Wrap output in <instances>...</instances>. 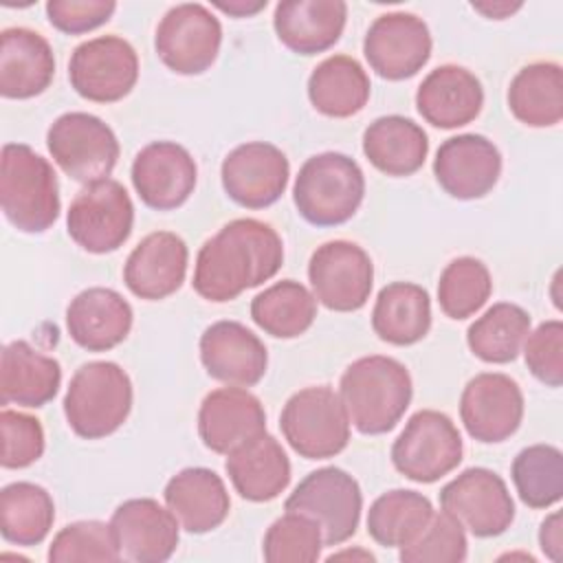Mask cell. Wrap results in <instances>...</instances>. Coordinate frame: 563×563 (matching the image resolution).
Returning a JSON list of instances; mask_svg holds the SVG:
<instances>
[{
  "label": "cell",
  "instance_id": "obj_1",
  "mask_svg": "<svg viewBox=\"0 0 563 563\" xmlns=\"http://www.w3.org/2000/svg\"><path fill=\"white\" fill-rule=\"evenodd\" d=\"M282 264L279 233L262 220L238 218L200 246L191 284L202 299L224 303L275 277Z\"/></svg>",
  "mask_w": 563,
  "mask_h": 563
},
{
  "label": "cell",
  "instance_id": "obj_2",
  "mask_svg": "<svg viewBox=\"0 0 563 563\" xmlns=\"http://www.w3.org/2000/svg\"><path fill=\"white\" fill-rule=\"evenodd\" d=\"M339 396L350 422L363 435L391 431L405 416L413 385L409 369L383 354H372L350 363L339 380Z\"/></svg>",
  "mask_w": 563,
  "mask_h": 563
},
{
  "label": "cell",
  "instance_id": "obj_3",
  "mask_svg": "<svg viewBox=\"0 0 563 563\" xmlns=\"http://www.w3.org/2000/svg\"><path fill=\"white\" fill-rule=\"evenodd\" d=\"M0 207L22 233H44L59 218V185L53 165L24 143H4Z\"/></svg>",
  "mask_w": 563,
  "mask_h": 563
},
{
  "label": "cell",
  "instance_id": "obj_4",
  "mask_svg": "<svg viewBox=\"0 0 563 563\" xmlns=\"http://www.w3.org/2000/svg\"><path fill=\"white\" fill-rule=\"evenodd\" d=\"M132 398V380L121 365L90 361L75 369L62 405L75 435L101 440L128 420Z\"/></svg>",
  "mask_w": 563,
  "mask_h": 563
},
{
  "label": "cell",
  "instance_id": "obj_5",
  "mask_svg": "<svg viewBox=\"0 0 563 563\" xmlns=\"http://www.w3.org/2000/svg\"><path fill=\"white\" fill-rule=\"evenodd\" d=\"M365 196V176L354 158L341 152L310 156L295 178L292 202L299 216L314 227L347 222Z\"/></svg>",
  "mask_w": 563,
  "mask_h": 563
},
{
  "label": "cell",
  "instance_id": "obj_6",
  "mask_svg": "<svg viewBox=\"0 0 563 563\" xmlns=\"http://www.w3.org/2000/svg\"><path fill=\"white\" fill-rule=\"evenodd\" d=\"M279 429L290 449L306 460L334 457L350 442L347 411L328 385L295 391L282 409Z\"/></svg>",
  "mask_w": 563,
  "mask_h": 563
},
{
  "label": "cell",
  "instance_id": "obj_7",
  "mask_svg": "<svg viewBox=\"0 0 563 563\" xmlns=\"http://www.w3.org/2000/svg\"><path fill=\"white\" fill-rule=\"evenodd\" d=\"M464 442L455 422L435 409L416 411L391 444L394 468L411 482L433 484L462 462Z\"/></svg>",
  "mask_w": 563,
  "mask_h": 563
},
{
  "label": "cell",
  "instance_id": "obj_8",
  "mask_svg": "<svg viewBox=\"0 0 563 563\" xmlns=\"http://www.w3.org/2000/svg\"><path fill=\"white\" fill-rule=\"evenodd\" d=\"M134 227V205L114 178L84 185L66 213L70 240L88 253L106 255L123 246Z\"/></svg>",
  "mask_w": 563,
  "mask_h": 563
},
{
  "label": "cell",
  "instance_id": "obj_9",
  "mask_svg": "<svg viewBox=\"0 0 563 563\" xmlns=\"http://www.w3.org/2000/svg\"><path fill=\"white\" fill-rule=\"evenodd\" d=\"M46 147L57 167L84 185L108 178L121 152L112 128L90 112L57 117L46 132Z\"/></svg>",
  "mask_w": 563,
  "mask_h": 563
},
{
  "label": "cell",
  "instance_id": "obj_10",
  "mask_svg": "<svg viewBox=\"0 0 563 563\" xmlns=\"http://www.w3.org/2000/svg\"><path fill=\"white\" fill-rule=\"evenodd\" d=\"M284 510L312 517L325 545H339L356 534L363 493L358 482L339 466H323L308 473L284 501Z\"/></svg>",
  "mask_w": 563,
  "mask_h": 563
},
{
  "label": "cell",
  "instance_id": "obj_11",
  "mask_svg": "<svg viewBox=\"0 0 563 563\" xmlns=\"http://www.w3.org/2000/svg\"><path fill=\"white\" fill-rule=\"evenodd\" d=\"M222 24L200 2L172 7L158 22L154 48L161 62L176 75H202L220 53Z\"/></svg>",
  "mask_w": 563,
  "mask_h": 563
},
{
  "label": "cell",
  "instance_id": "obj_12",
  "mask_svg": "<svg viewBox=\"0 0 563 563\" xmlns=\"http://www.w3.org/2000/svg\"><path fill=\"white\" fill-rule=\"evenodd\" d=\"M75 92L95 103H114L132 92L139 79V55L119 35H99L75 46L68 59Z\"/></svg>",
  "mask_w": 563,
  "mask_h": 563
},
{
  "label": "cell",
  "instance_id": "obj_13",
  "mask_svg": "<svg viewBox=\"0 0 563 563\" xmlns=\"http://www.w3.org/2000/svg\"><path fill=\"white\" fill-rule=\"evenodd\" d=\"M440 506L479 539L504 534L515 521V501L506 482L490 468L471 466L440 490Z\"/></svg>",
  "mask_w": 563,
  "mask_h": 563
},
{
  "label": "cell",
  "instance_id": "obj_14",
  "mask_svg": "<svg viewBox=\"0 0 563 563\" xmlns=\"http://www.w3.org/2000/svg\"><path fill=\"white\" fill-rule=\"evenodd\" d=\"M308 279L319 303L334 312L361 310L374 286V264L367 251L347 240H332L314 249Z\"/></svg>",
  "mask_w": 563,
  "mask_h": 563
},
{
  "label": "cell",
  "instance_id": "obj_15",
  "mask_svg": "<svg viewBox=\"0 0 563 563\" xmlns=\"http://www.w3.org/2000/svg\"><path fill=\"white\" fill-rule=\"evenodd\" d=\"M433 40L422 18L407 11L378 15L363 40L369 68L389 81L413 77L429 62Z\"/></svg>",
  "mask_w": 563,
  "mask_h": 563
},
{
  "label": "cell",
  "instance_id": "obj_16",
  "mask_svg": "<svg viewBox=\"0 0 563 563\" xmlns=\"http://www.w3.org/2000/svg\"><path fill=\"white\" fill-rule=\"evenodd\" d=\"M466 433L484 444L508 440L523 420V394L515 378L499 372L473 376L460 396Z\"/></svg>",
  "mask_w": 563,
  "mask_h": 563
},
{
  "label": "cell",
  "instance_id": "obj_17",
  "mask_svg": "<svg viewBox=\"0 0 563 563\" xmlns=\"http://www.w3.org/2000/svg\"><path fill=\"white\" fill-rule=\"evenodd\" d=\"M290 176L286 154L266 141L233 147L220 167L227 196L246 209H264L282 198Z\"/></svg>",
  "mask_w": 563,
  "mask_h": 563
},
{
  "label": "cell",
  "instance_id": "obj_18",
  "mask_svg": "<svg viewBox=\"0 0 563 563\" xmlns=\"http://www.w3.org/2000/svg\"><path fill=\"white\" fill-rule=\"evenodd\" d=\"M130 178L143 205L172 211L194 194L198 167L187 147L174 141H154L134 156Z\"/></svg>",
  "mask_w": 563,
  "mask_h": 563
},
{
  "label": "cell",
  "instance_id": "obj_19",
  "mask_svg": "<svg viewBox=\"0 0 563 563\" xmlns=\"http://www.w3.org/2000/svg\"><path fill=\"white\" fill-rule=\"evenodd\" d=\"M433 176L451 198L477 200L497 185L501 154L484 134H457L438 147Z\"/></svg>",
  "mask_w": 563,
  "mask_h": 563
},
{
  "label": "cell",
  "instance_id": "obj_20",
  "mask_svg": "<svg viewBox=\"0 0 563 563\" xmlns=\"http://www.w3.org/2000/svg\"><path fill=\"white\" fill-rule=\"evenodd\" d=\"M121 559L134 563L167 561L180 539V523L169 508H163L152 497L128 499L117 506L110 519Z\"/></svg>",
  "mask_w": 563,
  "mask_h": 563
},
{
  "label": "cell",
  "instance_id": "obj_21",
  "mask_svg": "<svg viewBox=\"0 0 563 563\" xmlns=\"http://www.w3.org/2000/svg\"><path fill=\"white\" fill-rule=\"evenodd\" d=\"M266 431V411L255 394L231 385L209 391L198 409V435L202 444L229 455L240 444Z\"/></svg>",
  "mask_w": 563,
  "mask_h": 563
},
{
  "label": "cell",
  "instance_id": "obj_22",
  "mask_svg": "<svg viewBox=\"0 0 563 563\" xmlns=\"http://www.w3.org/2000/svg\"><path fill=\"white\" fill-rule=\"evenodd\" d=\"M200 361L220 383L251 387L268 367L266 345L240 321H216L200 336Z\"/></svg>",
  "mask_w": 563,
  "mask_h": 563
},
{
  "label": "cell",
  "instance_id": "obj_23",
  "mask_svg": "<svg viewBox=\"0 0 563 563\" xmlns=\"http://www.w3.org/2000/svg\"><path fill=\"white\" fill-rule=\"evenodd\" d=\"M189 251L180 235L154 231L145 235L128 255L123 282L128 290L145 301H158L174 295L187 275Z\"/></svg>",
  "mask_w": 563,
  "mask_h": 563
},
{
  "label": "cell",
  "instance_id": "obj_24",
  "mask_svg": "<svg viewBox=\"0 0 563 563\" xmlns=\"http://www.w3.org/2000/svg\"><path fill=\"white\" fill-rule=\"evenodd\" d=\"M482 106L484 88L479 79L457 64L433 68L416 90L418 114L440 130H455L475 121Z\"/></svg>",
  "mask_w": 563,
  "mask_h": 563
},
{
  "label": "cell",
  "instance_id": "obj_25",
  "mask_svg": "<svg viewBox=\"0 0 563 563\" xmlns=\"http://www.w3.org/2000/svg\"><path fill=\"white\" fill-rule=\"evenodd\" d=\"M132 306L112 288L92 286L75 295L66 308L70 339L88 352H108L132 330Z\"/></svg>",
  "mask_w": 563,
  "mask_h": 563
},
{
  "label": "cell",
  "instance_id": "obj_26",
  "mask_svg": "<svg viewBox=\"0 0 563 563\" xmlns=\"http://www.w3.org/2000/svg\"><path fill=\"white\" fill-rule=\"evenodd\" d=\"M55 77V55L44 35L24 26L0 33V95L31 99L42 95Z\"/></svg>",
  "mask_w": 563,
  "mask_h": 563
},
{
  "label": "cell",
  "instance_id": "obj_27",
  "mask_svg": "<svg viewBox=\"0 0 563 563\" xmlns=\"http://www.w3.org/2000/svg\"><path fill=\"white\" fill-rule=\"evenodd\" d=\"M165 504L180 528L191 534H205L224 523L231 499L222 477L205 466H189L169 477L163 490Z\"/></svg>",
  "mask_w": 563,
  "mask_h": 563
},
{
  "label": "cell",
  "instance_id": "obj_28",
  "mask_svg": "<svg viewBox=\"0 0 563 563\" xmlns=\"http://www.w3.org/2000/svg\"><path fill=\"white\" fill-rule=\"evenodd\" d=\"M347 22L343 0H284L275 7L277 40L292 53L317 55L332 48Z\"/></svg>",
  "mask_w": 563,
  "mask_h": 563
},
{
  "label": "cell",
  "instance_id": "obj_29",
  "mask_svg": "<svg viewBox=\"0 0 563 563\" xmlns=\"http://www.w3.org/2000/svg\"><path fill=\"white\" fill-rule=\"evenodd\" d=\"M224 471L235 493L255 504L279 497L290 484V460L284 446L266 431L233 449L227 455Z\"/></svg>",
  "mask_w": 563,
  "mask_h": 563
},
{
  "label": "cell",
  "instance_id": "obj_30",
  "mask_svg": "<svg viewBox=\"0 0 563 563\" xmlns=\"http://www.w3.org/2000/svg\"><path fill=\"white\" fill-rule=\"evenodd\" d=\"M62 383L57 358L37 352L31 343L18 339L2 347L0 356V400L2 405L44 407Z\"/></svg>",
  "mask_w": 563,
  "mask_h": 563
},
{
  "label": "cell",
  "instance_id": "obj_31",
  "mask_svg": "<svg viewBox=\"0 0 563 563\" xmlns=\"http://www.w3.org/2000/svg\"><path fill=\"white\" fill-rule=\"evenodd\" d=\"M363 154L387 176H411L424 165L429 139L416 121L400 114H387L374 119L365 128Z\"/></svg>",
  "mask_w": 563,
  "mask_h": 563
},
{
  "label": "cell",
  "instance_id": "obj_32",
  "mask_svg": "<svg viewBox=\"0 0 563 563\" xmlns=\"http://www.w3.org/2000/svg\"><path fill=\"white\" fill-rule=\"evenodd\" d=\"M431 328L429 292L413 282H391L380 288L374 310L372 330L391 345H413Z\"/></svg>",
  "mask_w": 563,
  "mask_h": 563
},
{
  "label": "cell",
  "instance_id": "obj_33",
  "mask_svg": "<svg viewBox=\"0 0 563 563\" xmlns=\"http://www.w3.org/2000/svg\"><path fill=\"white\" fill-rule=\"evenodd\" d=\"M369 77L350 55L325 57L308 77L312 108L332 119H347L361 112L369 99Z\"/></svg>",
  "mask_w": 563,
  "mask_h": 563
},
{
  "label": "cell",
  "instance_id": "obj_34",
  "mask_svg": "<svg viewBox=\"0 0 563 563\" xmlns=\"http://www.w3.org/2000/svg\"><path fill=\"white\" fill-rule=\"evenodd\" d=\"M508 108L530 128H552L563 119V70L556 62L523 66L508 86Z\"/></svg>",
  "mask_w": 563,
  "mask_h": 563
},
{
  "label": "cell",
  "instance_id": "obj_35",
  "mask_svg": "<svg viewBox=\"0 0 563 563\" xmlns=\"http://www.w3.org/2000/svg\"><path fill=\"white\" fill-rule=\"evenodd\" d=\"M55 521L51 493L33 482H13L0 490V532L15 545L42 543Z\"/></svg>",
  "mask_w": 563,
  "mask_h": 563
},
{
  "label": "cell",
  "instance_id": "obj_36",
  "mask_svg": "<svg viewBox=\"0 0 563 563\" xmlns=\"http://www.w3.org/2000/svg\"><path fill=\"white\" fill-rule=\"evenodd\" d=\"M433 504L427 495L394 488L374 499L367 510V534L383 548L411 543L431 521Z\"/></svg>",
  "mask_w": 563,
  "mask_h": 563
},
{
  "label": "cell",
  "instance_id": "obj_37",
  "mask_svg": "<svg viewBox=\"0 0 563 563\" xmlns=\"http://www.w3.org/2000/svg\"><path fill=\"white\" fill-rule=\"evenodd\" d=\"M317 317L314 295L295 279H282L251 301V319L275 339L301 336Z\"/></svg>",
  "mask_w": 563,
  "mask_h": 563
},
{
  "label": "cell",
  "instance_id": "obj_38",
  "mask_svg": "<svg viewBox=\"0 0 563 563\" xmlns=\"http://www.w3.org/2000/svg\"><path fill=\"white\" fill-rule=\"evenodd\" d=\"M530 332V314L510 301L493 303L466 330L468 350L484 363L504 365L517 358Z\"/></svg>",
  "mask_w": 563,
  "mask_h": 563
},
{
  "label": "cell",
  "instance_id": "obj_39",
  "mask_svg": "<svg viewBox=\"0 0 563 563\" xmlns=\"http://www.w3.org/2000/svg\"><path fill=\"white\" fill-rule=\"evenodd\" d=\"M510 475L528 508H550L563 497V453L552 444L521 449L512 460Z\"/></svg>",
  "mask_w": 563,
  "mask_h": 563
},
{
  "label": "cell",
  "instance_id": "obj_40",
  "mask_svg": "<svg viewBox=\"0 0 563 563\" xmlns=\"http://www.w3.org/2000/svg\"><path fill=\"white\" fill-rule=\"evenodd\" d=\"M490 292L493 279L486 264L471 255L451 260L438 279V303L455 321L475 314L488 301Z\"/></svg>",
  "mask_w": 563,
  "mask_h": 563
},
{
  "label": "cell",
  "instance_id": "obj_41",
  "mask_svg": "<svg viewBox=\"0 0 563 563\" xmlns=\"http://www.w3.org/2000/svg\"><path fill=\"white\" fill-rule=\"evenodd\" d=\"M323 532L319 523L295 510L275 519L262 541V554L268 563H312L321 556Z\"/></svg>",
  "mask_w": 563,
  "mask_h": 563
},
{
  "label": "cell",
  "instance_id": "obj_42",
  "mask_svg": "<svg viewBox=\"0 0 563 563\" xmlns=\"http://www.w3.org/2000/svg\"><path fill=\"white\" fill-rule=\"evenodd\" d=\"M46 559L51 563H79L101 561L114 563L121 559L110 523L88 519L64 526L51 541Z\"/></svg>",
  "mask_w": 563,
  "mask_h": 563
},
{
  "label": "cell",
  "instance_id": "obj_43",
  "mask_svg": "<svg viewBox=\"0 0 563 563\" xmlns=\"http://www.w3.org/2000/svg\"><path fill=\"white\" fill-rule=\"evenodd\" d=\"M468 554L464 528L444 510L433 512L427 528L400 548L402 563H462Z\"/></svg>",
  "mask_w": 563,
  "mask_h": 563
},
{
  "label": "cell",
  "instance_id": "obj_44",
  "mask_svg": "<svg viewBox=\"0 0 563 563\" xmlns=\"http://www.w3.org/2000/svg\"><path fill=\"white\" fill-rule=\"evenodd\" d=\"M0 431H2L0 464L4 468H26L42 457L44 429L37 418L22 411H13V409H2Z\"/></svg>",
  "mask_w": 563,
  "mask_h": 563
},
{
  "label": "cell",
  "instance_id": "obj_45",
  "mask_svg": "<svg viewBox=\"0 0 563 563\" xmlns=\"http://www.w3.org/2000/svg\"><path fill=\"white\" fill-rule=\"evenodd\" d=\"M523 358L537 380L548 387L563 383V323L550 319L528 332L523 341Z\"/></svg>",
  "mask_w": 563,
  "mask_h": 563
},
{
  "label": "cell",
  "instance_id": "obj_46",
  "mask_svg": "<svg viewBox=\"0 0 563 563\" xmlns=\"http://www.w3.org/2000/svg\"><path fill=\"white\" fill-rule=\"evenodd\" d=\"M114 9L117 2L112 0H48L46 18L57 31L79 35L106 24Z\"/></svg>",
  "mask_w": 563,
  "mask_h": 563
},
{
  "label": "cell",
  "instance_id": "obj_47",
  "mask_svg": "<svg viewBox=\"0 0 563 563\" xmlns=\"http://www.w3.org/2000/svg\"><path fill=\"white\" fill-rule=\"evenodd\" d=\"M539 545L543 550V554L550 561H561V552H563V532H561V512L554 510L550 512L541 528H539Z\"/></svg>",
  "mask_w": 563,
  "mask_h": 563
},
{
  "label": "cell",
  "instance_id": "obj_48",
  "mask_svg": "<svg viewBox=\"0 0 563 563\" xmlns=\"http://www.w3.org/2000/svg\"><path fill=\"white\" fill-rule=\"evenodd\" d=\"M471 7L490 20H504L515 11H519L523 4L521 2H473Z\"/></svg>",
  "mask_w": 563,
  "mask_h": 563
},
{
  "label": "cell",
  "instance_id": "obj_49",
  "mask_svg": "<svg viewBox=\"0 0 563 563\" xmlns=\"http://www.w3.org/2000/svg\"><path fill=\"white\" fill-rule=\"evenodd\" d=\"M216 7L229 15H235V18H246V15H255L257 11H262L266 7V0H260V2H242V0H235V2H216Z\"/></svg>",
  "mask_w": 563,
  "mask_h": 563
}]
</instances>
